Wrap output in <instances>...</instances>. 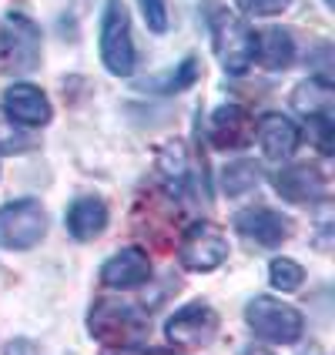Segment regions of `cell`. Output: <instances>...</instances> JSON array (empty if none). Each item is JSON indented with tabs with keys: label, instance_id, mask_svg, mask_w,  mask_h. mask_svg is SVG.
<instances>
[{
	"label": "cell",
	"instance_id": "cell-1",
	"mask_svg": "<svg viewBox=\"0 0 335 355\" xmlns=\"http://www.w3.org/2000/svg\"><path fill=\"white\" fill-rule=\"evenodd\" d=\"M201 10H205L212 44H215V58L225 67V74L232 78L248 74V67L255 64V31L248 27V20L238 17L235 10H228L218 0H205Z\"/></svg>",
	"mask_w": 335,
	"mask_h": 355
},
{
	"label": "cell",
	"instance_id": "cell-2",
	"mask_svg": "<svg viewBox=\"0 0 335 355\" xmlns=\"http://www.w3.org/2000/svg\"><path fill=\"white\" fill-rule=\"evenodd\" d=\"M101 60L108 74L114 78H131L138 67V51H135V34H131V17L124 0H108L101 14Z\"/></svg>",
	"mask_w": 335,
	"mask_h": 355
},
{
	"label": "cell",
	"instance_id": "cell-3",
	"mask_svg": "<svg viewBox=\"0 0 335 355\" xmlns=\"http://www.w3.org/2000/svg\"><path fill=\"white\" fill-rule=\"evenodd\" d=\"M245 322L255 332V338L268 342V345H295L302 338V329H305V318L295 305L272 295L252 298L245 305Z\"/></svg>",
	"mask_w": 335,
	"mask_h": 355
},
{
	"label": "cell",
	"instance_id": "cell-4",
	"mask_svg": "<svg viewBox=\"0 0 335 355\" xmlns=\"http://www.w3.org/2000/svg\"><path fill=\"white\" fill-rule=\"evenodd\" d=\"M40 27L27 14H7L0 24V58L10 74H34L40 64Z\"/></svg>",
	"mask_w": 335,
	"mask_h": 355
},
{
	"label": "cell",
	"instance_id": "cell-5",
	"mask_svg": "<svg viewBox=\"0 0 335 355\" xmlns=\"http://www.w3.org/2000/svg\"><path fill=\"white\" fill-rule=\"evenodd\" d=\"M47 232V215L34 198H17L0 205V248L7 252H27L40 245Z\"/></svg>",
	"mask_w": 335,
	"mask_h": 355
},
{
	"label": "cell",
	"instance_id": "cell-6",
	"mask_svg": "<svg viewBox=\"0 0 335 355\" xmlns=\"http://www.w3.org/2000/svg\"><path fill=\"white\" fill-rule=\"evenodd\" d=\"M228 258V238L215 221H191L178 241V261L188 272H215Z\"/></svg>",
	"mask_w": 335,
	"mask_h": 355
},
{
	"label": "cell",
	"instance_id": "cell-7",
	"mask_svg": "<svg viewBox=\"0 0 335 355\" xmlns=\"http://www.w3.org/2000/svg\"><path fill=\"white\" fill-rule=\"evenodd\" d=\"M87 329L101 342H131V338L148 332V315L138 305H128V302H118V298H101V302L91 305Z\"/></svg>",
	"mask_w": 335,
	"mask_h": 355
},
{
	"label": "cell",
	"instance_id": "cell-8",
	"mask_svg": "<svg viewBox=\"0 0 335 355\" xmlns=\"http://www.w3.org/2000/svg\"><path fill=\"white\" fill-rule=\"evenodd\" d=\"M218 329H221V318L205 302H188L164 322V336L175 345H208L218 336Z\"/></svg>",
	"mask_w": 335,
	"mask_h": 355
},
{
	"label": "cell",
	"instance_id": "cell-9",
	"mask_svg": "<svg viewBox=\"0 0 335 355\" xmlns=\"http://www.w3.org/2000/svg\"><path fill=\"white\" fill-rule=\"evenodd\" d=\"M235 232L241 238H248V241H255V245H265V248H275L282 241H289L292 238V218L275 211V208H245V211H238L235 215Z\"/></svg>",
	"mask_w": 335,
	"mask_h": 355
},
{
	"label": "cell",
	"instance_id": "cell-10",
	"mask_svg": "<svg viewBox=\"0 0 335 355\" xmlns=\"http://www.w3.org/2000/svg\"><path fill=\"white\" fill-rule=\"evenodd\" d=\"M208 138L218 151H235L255 138V121L241 104H221L208 118Z\"/></svg>",
	"mask_w": 335,
	"mask_h": 355
},
{
	"label": "cell",
	"instance_id": "cell-11",
	"mask_svg": "<svg viewBox=\"0 0 335 355\" xmlns=\"http://www.w3.org/2000/svg\"><path fill=\"white\" fill-rule=\"evenodd\" d=\"M3 111H7V118L20 124V128H44L47 121H51V101L47 94L40 91L37 84H27V80H20V84H10L7 91H3Z\"/></svg>",
	"mask_w": 335,
	"mask_h": 355
},
{
	"label": "cell",
	"instance_id": "cell-12",
	"mask_svg": "<svg viewBox=\"0 0 335 355\" xmlns=\"http://www.w3.org/2000/svg\"><path fill=\"white\" fill-rule=\"evenodd\" d=\"M275 191L292 205H316L329 195V184L325 175L318 171L316 164H289L275 175Z\"/></svg>",
	"mask_w": 335,
	"mask_h": 355
},
{
	"label": "cell",
	"instance_id": "cell-13",
	"mask_svg": "<svg viewBox=\"0 0 335 355\" xmlns=\"http://www.w3.org/2000/svg\"><path fill=\"white\" fill-rule=\"evenodd\" d=\"M148 278H151V261H148V252L138 248V245L121 248L118 255H111L104 261V268H101V285L118 288V292L141 288Z\"/></svg>",
	"mask_w": 335,
	"mask_h": 355
},
{
	"label": "cell",
	"instance_id": "cell-14",
	"mask_svg": "<svg viewBox=\"0 0 335 355\" xmlns=\"http://www.w3.org/2000/svg\"><path fill=\"white\" fill-rule=\"evenodd\" d=\"M298 141H302V131H298V124L292 118L272 111V114H265V118L258 121V144H261L265 158H272V161L292 158Z\"/></svg>",
	"mask_w": 335,
	"mask_h": 355
},
{
	"label": "cell",
	"instance_id": "cell-15",
	"mask_svg": "<svg viewBox=\"0 0 335 355\" xmlns=\"http://www.w3.org/2000/svg\"><path fill=\"white\" fill-rule=\"evenodd\" d=\"M64 225H67L71 238H78V241H94V238L108 228V205L94 195L74 198L71 208H67V215H64Z\"/></svg>",
	"mask_w": 335,
	"mask_h": 355
},
{
	"label": "cell",
	"instance_id": "cell-16",
	"mask_svg": "<svg viewBox=\"0 0 335 355\" xmlns=\"http://www.w3.org/2000/svg\"><path fill=\"white\" fill-rule=\"evenodd\" d=\"M158 175L171 198H184L198 184V178H191V158H188V148L184 144H168L161 151Z\"/></svg>",
	"mask_w": 335,
	"mask_h": 355
},
{
	"label": "cell",
	"instance_id": "cell-17",
	"mask_svg": "<svg viewBox=\"0 0 335 355\" xmlns=\"http://www.w3.org/2000/svg\"><path fill=\"white\" fill-rule=\"evenodd\" d=\"M255 60L265 71H282L295 60V40L285 27H265L255 34Z\"/></svg>",
	"mask_w": 335,
	"mask_h": 355
},
{
	"label": "cell",
	"instance_id": "cell-18",
	"mask_svg": "<svg viewBox=\"0 0 335 355\" xmlns=\"http://www.w3.org/2000/svg\"><path fill=\"white\" fill-rule=\"evenodd\" d=\"M332 101H335V87L329 84V78H309L292 91V104L305 118H312V114H332Z\"/></svg>",
	"mask_w": 335,
	"mask_h": 355
},
{
	"label": "cell",
	"instance_id": "cell-19",
	"mask_svg": "<svg viewBox=\"0 0 335 355\" xmlns=\"http://www.w3.org/2000/svg\"><path fill=\"white\" fill-rule=\"evenodd\" d=\"M258 184H261V164L258 161H232V164H225V171H221V191L228 198H241L248 195V191H255Z\"/></svg>",
	"mask_w": 335,
	"mask_h": 355
},
{
	"label": "cell",
	"instance_id": "cell-20",
	"mask_svg": "<svg viewBox=\"0 0 335 355\" xmlns=\"http://www.w3.org/2000/svg\"><path fill=\"white\" fill-rule=\"evenodd\" d=\"M198 74H201V71H198V58H184L164 80H141V87L151 91V94H175V91L191 87L198 80Z\"/></svg>",
	"mask_w": 335,
	"mask_h": 355
},
{
	"label": "cell",
	"instance_id": "cell-21",
	"mask_svg": "<svg viewBox=\"0 0 335 355\" xmlns=\"http://www.w3.org/2000/svg\"><path fill=\"white\" fill-rule=\"evenodd\" d=\"M268 282L278 292H295L298 285L305 282V268L298 261H292V258H275L268 265Z\"/></svg>",
	"mask_w": 335,
	"mask_h": 355
},
{
	"label": "cell",
	"instance_id": "cell-22",
	"mask_svg": "<svg viewBox=\"0 0 335 355\" xmlns=\"http://www.w3.org/2000/svg\"><path fill=\"white\" fill-rule=\"evenodd\" d=\"M305 124H309V138H312V144H316L322 155H332V114H312V118H305Z\"/></svg>",
	"mask_w": 335,
	"mask_h": 355
},
{
	"label": "cell",
	"instance_id": "cell-23",
	"mask_svg": "<svg viewBox=\"0 0 335 355\" xmlns=\"http://www.w3.org/2000/svg\"><path fill=\"white\" fill-rule=\"evenodd\" d=\"M141 3V14H144V24H148V31H155V34H164L168 31V0H138Z\"/></svg>",
	"mask_w": 335,
	"mask_h": 355
},
{
	"label": "cell",
	"instance_id": "cell-24",
	"mask_svg": "<svg viewBox=\"0 0 335 355\" xmlns=\"http://www.w3.org/2000/svg\"><path fill=\"white\" fill-rule=\"evenodd\" d=\"M0 151L3 155H24V151H31V138L17 131L14 124H7V121L0 118Z\"/></svg>",
	"mask_w": 335,
	"mask_h": 355
},
{
	"label": "cell",
	"instance_id": "cell-25",
	"mask_svg": "<svg viewBox=\"0 0 335 355\" xmlns=\"http://www.w3.org/2000/svg\"><path fill=\"white\" fill-rule=\"evenodd\" d=\"M235 3H238V10L248 14V17H275L292 0H235Z\"/></svg>",
	"mask_w": 335,
	"mask_h": 355
},
{
	"label": "cell",
	"instance_id": "cell-26",
	"mask_svg": "<svg viewBox=\"0 0 335 355\" xmlns=\"http://www.w3.org/2000/svg\"><path fill=\"white\" fill-rule=\"evenodd\" d=\"M104 355H178L171 349H144V345H118V349H108Z\"/></svg>",
	"mask_w": 335,
	"mask_h": 355
},
{
	"label": "cell",
	"instance_id": "cell-27",
	"mask_svg": "<svg viewBox=\"0 0 335 355\" xmlns=\"http://www.w3.org/2000/svg\"><path fill=\"white\" fill-rule=\"evenodd\" d=\"M7 355H34V345H31V342H24V338H17V342H10V345H7Z\"/></svg>",
	"mask_w": 335,
	"mask_h": 355
},
{
	"label": "cell",
	"instance_id": "cell-28",
	"mask_svg": "<svg viewBox=\"0 0 335 355\" xmlns=\"http://www.w3.org/2000/svg\"><path fill=\"white\" fill-rule=\"evenodd\" d=\"M241 355H275V352H272V349H265V345H248Z\"/></svg>",
	"mask_w": 335,
	"mask_h": 355
},
{
	"label": "cell",
	"instance_id": "cell-29",
	"mask_svg": "<svg viewBox=\"0 0 335 355\" xmlns=\"http://www.w3.org/2000/svg\"><path fill=\"white\" fill-rule=\"evenodd\" d=\"M325 3H329V7H332V0H325Z\"/></svg>",
	"mask_w": 335,
	"mask_h": 355
}]
</instances>
